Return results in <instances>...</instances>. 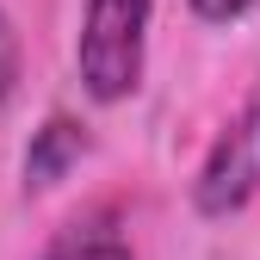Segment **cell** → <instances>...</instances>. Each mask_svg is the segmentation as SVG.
Listing matches in <instances>:
<instances>
[{"instance_id": "cell-6", "label": "cell", "mask_w": 260, "mask_h": 260, "mask_svg": "<svg viewBox=\"0 0 260 260\" xmlns=\"http://www.w3.org/2000/svg\"><path fill=\"white\" fill-rule=\"evenodd\" d=\"M248 7H254V0H192V13L211 19V25H230V19H242Z\"/></svg>"}, {"instance_id": "cell-4", "label": "cell", "mask_w": 260, "mask_h": 260, "mask_svg": "<svg viewBox=\"0 0 260 260\" xmlns=\"http://www.w3.org/2000/svg\"><path fill=\"white\" fill-rule=\"evenodd\" d=\"M44 260H130V248L112 242V236H81V242H62V248L44 254Z\"/></svg>"}, {"instance_id": "cell-3", "label": "cell", "mask_w": 260, "mask_h": 260, "mask_svg": "<svg viewBox=\"0 0 260 260\" xmlns=\"http://www.w3.org/2000/svg\"><path fill=\"white\" fill-rule=\"evenodd\" d=\"M81 155H87V124H75V118H62V112H56V118L38 130V137H31V149H25V186H31V192L56 186Z\"/></svg>"}, {"instance_id": "cell-1", "label": "cell", "mask_w": 260, "mask_h": 260, "mask_svg": "<svg viewBox=\"0 0 260 260\" xmlns=\"http://www.w3.org/2000/svg\"><path fill=\"white\" fill-rule=\"evenodd\" d=\"M143 50H149V0H87L75 69H81V87L100 106H118L137 93Z\"/></svg>"}, {"instance_id": "cell-2", "label": "cell", "mask_w": 260, "mask_h": 260, "mask_svg": "<svg viewBox=\"0 0 260 260\" xmlns=\"http://www.w3.org/2000/svg\"><path fill=\"white\" fill-rule=\"evenodd\" d=\"M254 192H260V93H248V106L211 143L199 180H192V205H199V217H230Z\"/></svg>"}, {"instance_id": "cell-5", "label": "cell", "mask_w": 260, "mask_h": 260, "mask_svg": "<svg viewBox=\"0 0 260 260\" xmlns=\"http://www.w3.org/2000/svg\"><path fill=\"white\" fill-rule=\"evenodd\" d=\"M13 81H19V31H13L7 13H0V100L13 93Z\"/></svg>"}]
</instances>
